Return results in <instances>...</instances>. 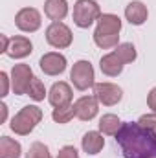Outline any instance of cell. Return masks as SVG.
I'll return each instance as SVG.
<instances>
[{"label":"cell","mask_w":156,"mask_h":158,"mask_svg":"<svg viewBox=\"0 0 156 158\" xmlns=\"http://www.w3.org/2000/svg\"><path fill=\"white\" fill-rule=\"evenodd\" d=\"M123 158H156V134L143 129L138 121L123 123L116 134Z\"/></svg>","instance_id":"cell-1"},{"label":"cell","mask_w":156,"mask_h":158,"mask_svg":"<svg viewBox=\"0 0 156 158\" xmlns=\"http://www.w3.org/2000/svg\"><path fill=\"white\" fill-rule=\"evenodd\" d=\"M40 119H42V110H40L39 107H37V105H26V107H22V109L13 116L9 127H11V131H13L15 134H18V136H28V134L40 123Z\"/></svg>","instance_id":"cell-2"},{"label":"cell","mask_w":156,"mask_h":158,"mask_svg":"<svg viewBox=\"0 0 156 158\" xmlns=\"http://www.w3.org/2000/svg\"><path fill=\"white\" fill-rule=\"evenodd\" d=\"M101 17L99 4L94 0H77L74 4V24L77 28H90Z\"/></svg>","instance_id":"cell-3"},{"label":"cell","mask_w":156,"mask_h":158,"mask_svg":"<svg viewBox=\"0 0 156 158\" xmlns=\"http://www.w3.org/2000/svg\"><path fill=\"white\" fill-rule=\"evenodd\" d=\"M72 30L64 24V22H51L46 28V40L50 46L57 48V50H64L72 44Z\"/></svg>","instance_id":"cell-4"},{"label":"cell","mask_w":156,"mask_h":158,"mask_svg":"<svg viewBox=\"0 0 156 158\" xmlns=\"http://www.w3.org/2000/svg\"><path fill=\"white\" fill-rule=\"evenodd\" d=\"M70 79L74 83V86L77 90H88L90 86H94V66L88 63V61H77L74 66H72V72H70Z\"/></svg>","instance_id":"cell-5"},{"label":"cell","mask_w":156,"mask_h":158,"mask_svg":"<svg viewBox=\"0 0 156 158\" xmlns=\"http://www.w3.org/2000/svg\"><path fill=\"white\" fill-rule=\"evenodd\" d=\"M33 70L30 64H15L11 70V88L17 96L28 94V88L33 81Z\"/></svg>","instance_id":"cell-6"},{"label":"cell","mask_w":156,"mask_h":158,"mask_svg":"<svg viewBox=\"0 0 156 158\" xmlns=\"http://www.w3.org/2000/svg\"><path fill=\"white\" fill-rule=\"evenodd\" d=\"M94 96L101 105L112 107V105H117L121 101L123 90L114 83H96L94 85Z\"/></svg>","instance_id":"cell-7"},{"label":"cell","mask_w":156,"mask_h":158,"mask_svg":"<svg viewBox=\"0 0 156 158\" xmlns=\"http://www.w3.org/2000/svg\"><path fill=\"white\" fill-rule=\"evenodd\" d=\"M15 24L20 31H26V33H33L37 31L42 24V19H40V13L35 7H22L17 15H15Z\"/></svg>","instance_id":"cell-8"},{"label":"cell","mask_w":156,"mask_h":158,"mask_svg":"<svg viewBox=\"0 0 156 158\" xmlns=\"http://www.w3.org/2000/svg\"><path fill=\"white\" fill-rule=\"evenodd\" d=\"M39 66L46 76H59L66 70V57L57 52H48L40 57Z\"/></svg>","instance_id":"cell-9"},{"label":"cell","mask_w":156,"mask_h":158,"mask_svg":"<svg viewBox=\"0 0 156 158\" xmlns=\"http://www.w3.org/2000/svg\"><path fill=\"white\" fill-rule=\"evenodd\" d=\"M72 98H74L72 88H70V85L64 83V81L53 83L51 88H50V92H48V101H50L51 107H55V109H57V107H66V105H70V103H72Z\"/></svg>","instance_id":"cell-10"},{"label":"cell","mask_w":156,"mask_h":158,"mask_svg":"<svg viewBox=\"0 0 156 158\" xmlns=\"http://www.w3.org/2000/svg\"><path fill=\"white\" fill-rule=\"evenodd\" d=\"M119 31H121V19L112 13H103L97 19V28H96L94 35L112 37V35H119Z\"/></svg>","instance_id":"cell-11"},{"label":"cell","mask_w":156,"mask_h":158,"mask_svg":"<svg viewBox=\"0 0 156 158\" xmlns=\"http://www.w3.org/2000/svg\"><path fill=\"white\" fill-rule=\"evenodd\" d=\"M74 105H76V116L81 121H90L99 112V101L96 99V96H83Z\"/></svg>","instance_id":"cell-12"},{"label":"cell","mask_w":156,"mask_h":158,"mask_svg":"<svg viewBox=\"0 0 156 158\" xmlns=\"http://www.w3.org/2000/svg\"><path fill=\"white\" fill-rule=\"evenodd\" d=\"M33 52V44L28 37L17 35L9 39V48H7V55L11 59H24Z\"/></svg>","instance_id":"cell-13"},{"label":"cell","mask_w":156,"mask_h":158,"mask_svg":"<svg viewBox=\"0 0 156 158\" xmlns=\"http://www.w3.org/2000/svg\"><path fill=\"white\" fill-rule=\"evenodd\" d=\"M149 17L147 6L140 0H132L127 7H125V19L132 24V26H142Z\"/></svg>","instance_id":"cell-14"},{"label":"cell","mask_w":156,"mask_h":158,"mask_svg":"<svg viewBox=\"0 0 156 158\" xmlns=\"http://www.w3.org/2000/svg\"><path fill=\"white\" fill-rule=\"evenodd\" d=\"M81 145H83V151H84L86 155H92V156H94V155H99L101 149L105 147V138H103V134L97 132V131H88V132L83 136Z\"/></svg>","instance_id":"cell-15"},{"label":"cell","mask_w":156,"mask_h":158,"mask_svg":"<svg viewBox=\"0 0 156 158\" xmlns=\"http://www.w3.org/2000/svg\"><path fill=\"white\" fill-rule=\"evenodd\" d=\"M123 66H125V63L117 57L114 52L103 55L101 61H99V68H101V72H103L105 76H109V77H116V76H119V74L123 72Z\"/></svg>","instance_id":"cell-16"},{"label":"cell","mask_w":156,"mask_h":158,"mask_svg":"<svg viewBox=\"0 0 156 158\" xmlns=\"http://www.w3.org/2000/svg\"><path fill=\"white\" fill-rule=\"evenodd\" d=\"M44 13L53 22H61L68 15V2L66 0H46L44 2Z\"/></svg>","instance_id":"cell-17"},{"label":"cell","mask_w":156,"mask_h":158,"mask_svg":"<svg viewBox=\"0 0 156 158\" xmlns=\"http://www.w3.org/2000/svg\"><path fill=\"white\" fill-rule=\"evenodd\" d=\"M20 153H22V147L17 140L9 136L0 138V158H20Z\"/></svg>","instance_id":"cell-18"},{"label":"cell","mask_w":156,"mask_h":158,"mask_svg":"<svg viewBox=\"0 0 156 158\" xmlns=\"http://www.w3.org/2000/svg\"><path fill=\"white\" fill-rule=\"evenodd\" d=\"M121 121L116 114H103L99 119V131L101 134H109V136H116L117 131L121 129Z\"/></svg>","instance_id":"cell-19"},{"label":"cell","mask_w":156,"mask_h":158,"mask_svg":"<svg viewBox=\"0 0 156 158\" xmlns=\"http://www.w3.org/2000/svg\"><path fill=\"white\" fill-rule=\"evenodd\" d=\"M114 53H116L125 64H129V63H132L136 59V48H134L132 42H121V44H117Z\"/></svg>","instance_id":"cell-20"},{"label":"cell","mask_w":156,"mask_h":158,"mask_svg":"<svg viewBox=\"0 0 156 158\" xmlns=\"http://www.w3.org/2000/svg\"><path fill=\"white\" fill-rule=\"evenodd\" d=\"M74 116H76V105H72V103L66 105V107H57L51 112V118L57 123H68Z\"/></svg>","instance_id":"cell-21"},{"label":"cell","mask_w":156,"mask_h":158,"mask_svg":"<svg viewBox=\"0 0 156 158\" xmlns=\"http://www.w3.org/2000/svg\"><path fill=\"white\" fill-rule=\"evenodd\" d=\"M28 96L33 99V101H42L44 96H46V88H44V83L39 77H33L30 88H28Z\"/></svg>","instance_id":"cell-22"},{"label":"cell","mask_w":156,"mask_h":158,"mask_svg":"<svg viewBox=\"0 0 156 158\" xmlns=\"http://www.w3.org/2000/svg\"><path fill=\"white\" fill-rule=\"evenodd\" d=\"M26 158H51V153L42 142H33L26 153Z\"/></svg>","instance_id":"cell-23"},{"label":"cell","mask_w":156,"mask_h":158,"mask_svg":"<svg viewBox=\"0 0 156 158\" xmlns=\"http://www.w3.org/2000/svg\"><path fill=\"white\" fill-rule=\"evenodd\" d=\"M138 123L143 127V129H147V131H151V132H154L156 134V114H143L142 118L138 119Z\"/></svg>","instance_id":"cell-24"},{"label":"cell","mask_w":156,"mask_h":158,"mask_svg":"<svg viewBox=\"0 0 156 158\" xmlns=\"http://www.w3.org/2000/svg\"><path fill=\"white\" fill-rule=\"evenodd\" d=\"M57 158H79V153L74 145H64V147L59 151Z\"/></svg>","instance_id":"cell-25"},{"label":"cell","mask_w":156,"mask_h":158,"mask_svg":"<svg viewBox=\"0 0 156 158\" xmlns=\"http://www.w3.org/2000/svg\"><path fill=\"white\" fill-rule=\"evenodd\" d=\"M0 85H2V90H0V96L6 98L7 92H9V77L6 72H0Z\"/></svg>","instance_id":"cell-26"},{"label":"cell","mask_w":156,"mask_h":158,"mask_svg":"<svg viewBox=\"0 0 156 158\" xmlns=\"http://www.w3.org/2000/svg\"><path fill=\"white\" fill-rule=\"evenodd\" d=\"M147 105H149V109L156 114V86L151 88V92L147 94Z\"/></svg>","instance_id":"cell-27"},{"label":"cell","mask_w":156,"mask_h":158,"mask_svg":"<svg viewBox=\"0 0 156 158\" xmlns=\"http://www.w3.org/2000/svg\"><path fill=\"white\" fill-rule=\"evenodd\" d=\"M0 39H2V53H7V48H9V39L6 37V35H0Z\"/></svg>","instance_id":"cell-28"},{"label":"cell","mask_w":156,"mask_h":158,"mask_svg":"<svg viewBox=\"0 0 156 158\" xmlns=\"http://www.w3.org/2000/svg\"><path fill=\"white\" fill-rule=\"evenodd\" d=\"M0 109H2V116H0V121H6V118H7V107H6V103H2V105H0Z\"/></svg>","instance_id":"cell-29"}]
</instances>
